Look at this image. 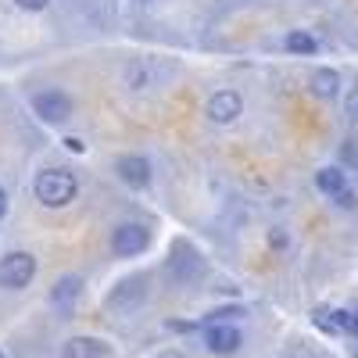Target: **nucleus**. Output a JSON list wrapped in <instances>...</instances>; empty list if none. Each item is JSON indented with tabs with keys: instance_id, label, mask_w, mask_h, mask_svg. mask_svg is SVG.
<instances>
[{
	"instance_id": "nucleus-1",
	"label": "nucleus",
	"mask_w": 358,
	"mask_h": 358,
	"mask_svg": "<svg viewBox=\"0 0 358 358\" xmlns=\"http://www.w3.org/2000/svg\"><path fill=\"white\" fill-rule=\"evenodd\" d=\"M33 197L50 208V212H57V208H69L76 197H79V176L69 172V169H43L36 172L33 179Z\"/></svg>"
},
{
	"instance_id": "nucleus-2",
	"label": "nucleus",
	"mask_w": 358,
	"mask_h": 358,
	"mask_svg": "<svg viewBox=\"0 0 358 358\" xmlns=\"http://www.w3.org/2000/svg\"><path fill=\"white\" fill-rule=\"evenodd\" d=\"M36 276V258L29 251H8L0 258V290H25Z\"/></svg>"
},
{
	"instance_id": "nucleus-3",
	"label": "nucleus",
	"mask_w": 358,
	"mask_h": 358,
	"mask_svg": "<svg viewBox=\"0 0 358 358\" xmlns=\"http://www.w3.org/2000/svg\"><path fill=\"white\" fill-rule=\"evenodd\" d=\"M33 111H36L40 122L62 126V122H69L76 104H72V97L65 94V90H40V94H33Z\"/></svg>"
},
{
	"instance_id": "nucleus-4",
	"label": "nucleus",
	"mask_w": 358,
	"mask_h": 358,
	"mask_svg": "<svg viewBox=\"0 0 358 358\" xmlns=\"http://www.w3.org/2000/svg\"><path fill=\"white\" fill-rule=\"evenodd\" d=\"M151 248V229L140 222H122L111 229V255L115 258H136Z\"/></svg>"
},
{
	"instance_id": "nucleus-5",
	"label": "nucleus",
	"mask_w": 358,
	"mask_h": 358,
	"mask_svg": "<svg viewBox=\"0 0 358 358\" xmlns=\"http://www.w3.org/2000/svg\"><path fill=\"white\" fill-rule=\"evenodd\" d=\"M244 115V97L236 90H215L212 97L204 101V118L212 126H229Z\"/></svg>"
},
{
	"instance_id": "nucleus-6",
	"label": "nucleus",
	"mask_w": 358,
	"mask_h": 358,
	"mask_svg": "<svg viewBox=\"0 0 358 358\" xmlns=\"http://www.w3.org/2000/svg\"><path fill=\"white\" fill-rule=\"evenodd\" d=\"M83 287H86V283H83L79 273H65L62 280L50 287V294H47V297H50V308L62 315V319L72 315V308L79 305V297H83Z\"/></svg>"
},
{
	"instance_id": "nucleus-7",
	"label": "nucleus",
	"mask_w": 358,
	"mask_h": 358,
	"mask_svg": "<svg viewBox=\"0 0 358 358\" xmlns=\"http://www.w3.org/2000/svg\"><path fill=\"white\" fill-rule=\"evenodd\" d=\"M244 344V334L236 330V326L229 322H212V326H204V348L212 351V355H236Z\"/></svg>"
},
{
	"instance_id": "nucleus-8",
	"label": "nucleus",
	"mask_w": 358,
	"mask_h": 358,
	"mask_svg": "<svg viewBox=\"0 0 358 358\" xmlns=\"http://www.w3.org/2000/svg\"><path fill=\"white\" fill-rule=\"evenodd\" d=\"M115 176L122 179L126 187L143 190V187H151V162H147L143 155H118L115 158Z\"/></svg>"
},
{
	"instance_id": "nucleus-9",
	"label": "nucleus",
	"mask_w": 358,
	"mask_h": 358,
	"mask_svg": "<svg viewBox=\"0 0 358 358\" xmlns=\"http://www.w3.org/2000/svg\"><path fill=\"white\" fill-rule=\"evenodd\" d=\"M57 358H111V344L101 337H69Z\"/></svg>"
},
{
	"instance_id": "nucleus-10",
	"label": "nucleus",
	"mask_w": 358,
	"mask_h": 358,
	"mask_svg": "<svg viewBox=\"0 0 358 358\" xmlns=\"http://www.w3.org/2000/svg\"><path fill=\"white\" fill-rule=\"evenodd\" d=\"M315 190L322 194V197H341L344 190H348V176H344V169H337V165H322L319 172H315Z\"/></svg>"
},
{
	"instance_id": "nucleus-11",
	"label": "nucleus",
	"mask_w": 358,
	"mask_h": 358,
	"mask_svg": "<svg viewBox=\"0 0 358 358\" xmlns=\"http://www.w3.org/2000/svg\"><path fill=\"white\" fill-rule=\"evenodd\" d=\"M312 94H315L319 101H334V97L341 94V72H337V69H319V72L312 76Z\"/></svg>"
},
{
	"instance_id": "nucleus-12",
	"label": "nucleus",
	"mask_w": 358,
	"mask_h": 358,
	"mask_svg": "<svg viewBox=\"0 0 358 358\" xmlns=\"http://www.w3.org/2000/svg\"><path fill=\"white\" fill-rule=\"evenodd\" d=\"M283 47H287L290 54H305V57L319 50L315 36H312V33H305V29H290V33L283 36Z\"/></svg>"
},
{
	"instance_id": "nucleus-13",
	"label": "nucleus",
	"mask_w": 358,
	"mask_h": 358,
	"mask_svg": "<svg viewBox=\"0 0 358 358\" xmlns=\"http://www.w3.org/2000/svg\"><path fill=\"white\" fill-rule=\"evenodd\" d=\"M334 204H337V208H348V212H351V208H358V194H355V190H344L341 197H334Z\"/></svg>"
},
{
	"instance_id": "nucleus-14",
	"label": "nucleus",
	"mask_w": 358,
	"mask_h": 358,
	"mask_svg": "<svg viewBox=\"0 0 358 358\" xmlns=\"http://www.w3.org/2000/svg\"><path fill=\"white\" fill-rule=\"evenodd\" d=\"M15 4H18L22 11H47L50 0H15Z\"/></svg>"
},
{
	"instance_id": "nucleus-15",
	"label": "nucleus",
	"mask_w": 358,
	"mask_h": 358,
	"mask_svg": "<svg viewBox=\"0 0 358 358\" xmlns=\"http://www.w3.org/2000/svg\"><path fill=\"white\" fill-rule=\"evenodd\" d=\"M344 108H348V118L358 126V90H351V94H348V104Z\"/></svg>"
},
{
	"instance_id": "nucleus-16",
	"label": "nucleus",
	"mask_w": 358,
	"mask_h": 358,
	"mask_svg": "<svg viewBox=\"0 0 358 358\" xmlns=\"http://www.w3.org/2000/svg\"><path fill=\"white\" fill-rule=\"evenodd\" d=\"M344 334L358 337V312H348V315H344Z\"/></svg>"
},
{
	"instance_id": "nucleus-17",
	"label": "nucleus",
	"mask_w": 358,
	"mask_h": 358,
	"mask_svg": "<svg viewBox=\"0 0 358 358\" xmlns=\"http://www.w3.org/2000/svg\"><path fill=\"white\" fill-rule=\"evenodd\" d=\"M8 215V194H4V187H0V219Z\"/></svg>"
},
{
	"instance_id": "nucleus-18",
	"label": "nucleus",
	"mask_w": 358,
	"mask_h": 358,
	"mask_svg": "<svg viewBox=\"0 0 358 358\" xmlns=\"http://www.w3.org/2000/svg\"><path fill=\"white\" fill-rule=\"evenodd\" d=\"M268 244H276V248H283L287 241H283V233H268Z\"/></svg>"
},
{
	"instance_id": "nucleus-19",
	"label": "nucleus",
	"mask_w": 358,
	"mask_h": 358,
	"mask_svg": "<svg viewBox=\"0 0 358 358\" xmlns=\"http://www.w3.org/2000/svg\"><path fill=\"white\" fill-rule=\"evenodd\" d=\"M158 358H187V355H179V351H162Z\"/></svg>"
},
{
	"instance_id": "nucleus-20",
	"label": "nucleus",
	"mask_w": 358,
	"mask_h": 358,
	"mask_svg": "<svg viewBox=\"0 0 358 358\" xmlns=\"http://www.w3.org/2000/svg\"><path fill=\"white\" fill-rule=\"evenodd\" d=\"M0 358H4V351H0Z\"/></svg>"
},
{
	"instance_id": "nucleus-21",
	"label": "nucleus",
	"mask_w": 358,
	"mask_h": 358,
	"mask_svg": "<svg viewBox=\"0 0 358 358\" xmlns=\"http://www.w3.org/2000/svg\"><path fill=\"white\" fill-rule=\"evenodd\" d=\"M143 4H147V0H143Z\"/></svg>"
}]
</instances>
